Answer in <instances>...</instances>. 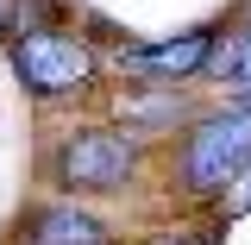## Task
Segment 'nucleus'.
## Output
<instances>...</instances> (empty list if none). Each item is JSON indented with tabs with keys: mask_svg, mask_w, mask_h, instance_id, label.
<instances>
[{
	"mask_svg": "<svg viewBox=\"0 0 251 245\" xmlns=\"http://www.w3.org/2000/svg\"><path fill=\"white\" fill-rule=\"evenodd\" d=\"M245 163H251V107H226L188 126L176 151V183L188 195H226Z\"/></svg>",
	"mask_w": 251,
	"mask_h": 245,
	"instance_id": "f257e3e1",
	"label": "nucleus"
},
{
	"mask_svg": "<svg viewBox=\"0 0 251 245\" xmlns=\"http://www.w3.org/2000/svg\"><path fill=\"white\" fill-rule=\"evenodd\" d=\"M13 69H19L25 94H38V101L88 94L94 76H100V63H94L88 38L57 31V26H31V31H19V38H13Z\"/></svg>",
	"mask_w": 251,
	"mask_h": 245,
	"instance_id": "f03ea898",
	"label": "nucleus"
},
{
	"mask_svg": "<svg viewBox=\"0 0 251 245\" xmlns=\"http://www.w3.org/2000/svg\"><path fill=\"white\" fill-rule=\"evenodd\" d=\"M132 163H138V138L94 126V132H69V138H63L57 183L63 189H88V195H107V189H120L126 176H132Z\"/></svg>",
	"mask_w": 251,
	"mask_h": 245,
	"instance_id": "7ed1b4c3",
	"label": "nucleus"
},
{
	"mask_svg": "<svg viewBox=\"0 0 251 245\" xmlns=\"http://www.w3.org/2000/svg\"><path fill=\"white\" fill-rule=\"evenodd\" d=\"M120 63L132 69V76H157V82H182V76H195V69H207L214 63V31L195 26L182 31V38H157V44H132V51H120Z\"/></svg>",
	"mask_w": 251,
	"mask_h": 245,
	"instance_id": "20e7f679",
	"label": "nucleus"
},
{
	"mask_svg": "<svg viewBox=\"0 0 251 245\" xmlns=\"http://www.w3.org/2000/svg\"><path fill=\"white\" fill-rule=\"evenodd\" d=\"M19 245H107V226L75 208H38L19 226Z\"/></svg>",
	"mask_w": 251,
	"mask_h": 245,
	"instance_id": "39448f33",
	"label": "nucleus"
},
{
	"mask_svg": "<svg viewBox=\"0 0 251 245\" xmlns=\"http://www.w3.org/2000/svg\"><path fill=\"white\" fill-rule=\"evenodd\" d=\"M220 69H232L239 82H251V13H245V26L232 31V57H220Z\"/></svg>",
	"mask_w": 251,
	"mask_h": 245,
	"instance_id": "423d86ee",
	"label": "nucleus"
},
{
	"mask_svg": "<svg viewBox=\"0 0 251 245\" xmlns=\"http://www.w3.org/2000/svg\"><path fill=\"white\" fill-rule=\"evenodd\" d=\"M226 208H232V214H251V163L232 176V189H226Z\"/></svg>",
	"mask_w": 251,
	"mask_h": 245,
	"instance_id": "0eeeda50",
	"label": "nucleus"
}]
</instances>
